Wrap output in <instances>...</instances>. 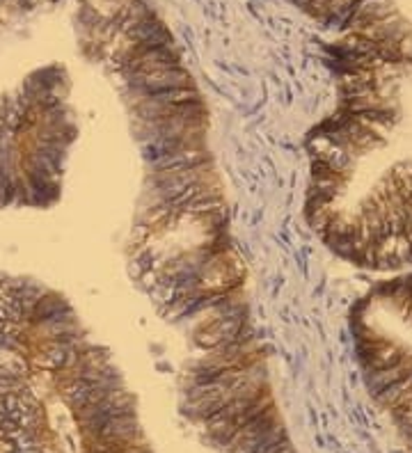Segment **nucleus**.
<instances>
[{"instance_id": "f257e3e1", "label": "nucleus", "mask_w": 412, "mask_h": 453, "mask_svg": "<svg viewBox=\"0 0 412 453\" xmlns=\"http://www.w3.org/2000/svg\"><path fill=\"white\" fill-rule=\"evenodd\" d=\"M126 83L138 97L147 94L168 92V90H181V87H192V78L186 69L170 67L161 72H147V74H126Z\"/></svg>"}, {"instance_id": "f03ea898", "label": "nucleus", "mask_w": 412, "mask_h": 453, "mask_svg": "<svg viewBox=\"0 0 412 453\" xmlns=\"http://www.w3.org/2000/svg\"><path fill=\"white\" fill-rule=\"evenodd\" d=\"M179 67V53L172 46H159L147 53H140L131 58L128 62L121 65V72L126 74H147V72H161V69Z\"/></svg>"}, {"instance_id": "7ed1b4c3", "label": "nucleus", "mask_w": 412, "mask_h": 453, "mask_svg": "<svg viewBox=\"0 0 412 453\" xmlns=\"http://www.w3.org/2000/svg\"><path fill=\"white\" fill-rule=\"evenodd\" d=\"M208 154L204 149H179L172 154L161 156L159 161L149 163L154 172L159 170H186V168H197V165H206Z\"/></svg>"}, {"instance_id": "20e7f679", "label": "nucleus", "mask_w": 412, "mask_h": 453, "mask_svg": "<svg viewBox=\"0 0 412 453\" xmlns=\"http://www.w3.org/2000/svg\"><path fill=\"white\" fill-rule=\"evenodd\" d=\"M0 3H3V0H0Z\"/></svg>"}]
</instances>
